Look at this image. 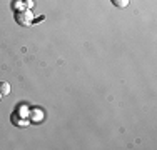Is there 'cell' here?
I'll return each instance as SVG.
<instances>
[{"instance_id":"7a4b0ae2","label":"cell","mask_w":157,"mask_h":150,"mask_svg":"<svg viewBox=\"0 0 157 150\" xmlns=\"http://www.w3.org/2000/svg\"><path fill=\"white\" fill-rule=\"evenodd\" d=\"M0 93H2L3 97L10 93V84L9 82H0Z\"/></svg>"},{"instance_id":"3957f363","label":"cell","mask_w":157,"mask_h":150,"mask_svg":"<svg viewBox=\"0 0 157 150\" xmlns=\"http://www.w3.org/2000/svg\"><path fill=\"white\" fill-rule=\"evenodd\" d=\"M112 3L115 7H119V9H124V7L129 5V0H112Z\"/></svg>"},{"instance_id":"277c9868","label":"cell","mask_w":157,"mask_h":150,"mask_svg":"<svg viewBox=\"0 0 157 150\" xmlns=\"http://www.w3.org/2000/svg\"><path fill=\"white\" fill-rule=\"evenodd\" d=\"M2 97H3V95H2V93H0V100H2Z\"/></svg>"},{"instance_id":"6da1fadb","label":"cell","mask_w":157,"mask_h":150,"mask_svg":"<svg viewBox=\"0 0 157 150\" xmlns=\"http://www.w3.org/2000/svg\"><path fill=\"white\" fill-rule=\"evenodd\" d=\"M32 20H33V15L30 10H18V12H15V22L18 25H22V27H29L32 24Z\"/></svg>"}]
</instances>
